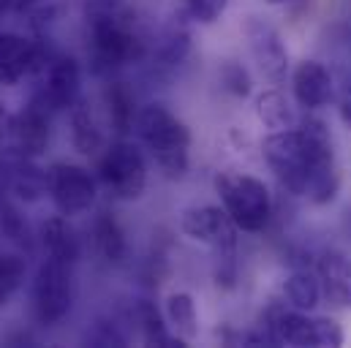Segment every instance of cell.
<instances>
[{
  "mask_svg": "<svg viewBox=\"0 0 351 348\" xmlns=\"http://www.w3.org/2000/svg\"><path fill=\"white\" fill-rule=\"evenodd\" d=\"M221 87L229 92V95H234V98H245V95H251V74L240 66V63H234V60H226L223 66H221Z\"/></svg>",
  "mask_w": 351,
  "mask_h": 348,
  "instance_id": "cell-28",
  "label": "cell"
},
{
  "mask_svg": "<svg viewBox=\"0 0 351 348\" xmlns=\"http://www.w3.org/2000/svg\"><path fill=\"white\" fill-rule=\"evenodd\" d=\"M188 49H191L188 33H185V30H172V33H167L164 41L158 44V49H156V63H153V66H156L158 71H175L177 66L185 60Z\"/></svg>",
  "mask_w": 351,
  "mask_h": 348,
  "instance_id": "cell-27",
  "label": "cell"
},
{
  "mask_svg": "<svg viewBox=\"0 0 351 348\" xmlns=\"http://www.w3.org/2000/svg\"><path fill=\"white\" fill-rule=\"evenodd\" d=\"M283 297H286V305H291L297 310H305V313H313L322 302V286H319L316 272L294 269L283 280Z\"/></svg>",
  "mask_w": 351,
  "mask_h": 348,
  "instance_id": "cell-23",
  "label": "cell"
},
{
  "mask_svg": "<svg viewBox=\"0 0 351 348\" xmlns=\"http://www.w3.org/2000/svg\"><path fill=\"white\" fill-rule=\"evenodd\" d=\"M90 240H93V248L98 253V259L112 264V266H120L128 259V237H125V229L123 223L117 221V215L112 210H101L93 221V229H90Z\"/></svg>",
  "mask_w": 351,
  "mask_h": 348,
  "instance_id": "cell-17",
  "label": "cell"
},
{
  "mask_svg": "<svg viewBox=\"0 0 351 348\" xmlns=\"http://www.w3.org/2000/svg\"><path fill=\"white\" fill-rule=\"evenodd\" d=\"M90 346H125V335L112 321H95V327L88 332Z\"/></svg>",
  "mask_w": 351,
  "mask_h": 348,
  "instance_id": "cell-30",
  "label": "cell"
},
{
  "mask_svg": "<svg viewBox=\"0 0 351 348\" xmlns=\"http://www.w3.org/2000/svg\"><path fill=\"white\" fill-rule=\"evenodd\" d=\"M0 185L25 204L38 201L47 196V172L36 164L33 156L22 153L14 145L0 147Z\"/></svg>",
  "mask_w": 351,
  "mask_h": 348,
  "instance_id": "cell-12",
  "label": "cell"
},
{
  "mask_svg": "<svg viewBox=\"0 0 351 348\" xmlns=\"http://www.w3.org/2000/svg\"><path fill=\"white\" fill-rule=\"evenodd\" d=\"M243 36L248 41V52L267 82L280 85L289 74V49L275 25L262 16H248L243 25Z\"/></svg>",
  "mask_w": 351,
  "mask_h": 348,
  "instance_id": "cell-10",
  "label": "cell"
},
{
  "mask_svg": "<svg viewBox=\"0 0 351 348\" xmlns=\"http://www.w3.org/2000/svg\"><path fill=\"white\" fill-rule=\"evenodd\" d=\"M74 305V264L55 256L38 264L33 277V313L38 324L58 327Z\"/></svg>",
  "mask_w": 351,
  "mask_h": 348,
  "instance_id": "cell-8",
  "label": "cell"
},
{
  "mask_svg": "<svg viewBox=\"0 0 351 348\" xmlns=\"http://www.w3.org/2000/svg\"><path fill=\"white\" fill-rule=\"evenodd\" d=\"M256 117L269 131H283V128H291L300 123L294 106L289 103V98L280 90H264L256 98Z\"/></svg>",
  "mask_w": 351,
  "mask_h": 348,
  "instance_id": "cell-25",
  "label": "cell"
},
{
  "mask_svg": "<svg viewBox=\"0 0 351 348\" xmlns=\"http://www.w3.org/2000/svg\"><path fill=\"white\" fill-rule=\"evenodd\" d=\"M343 226H346V234H349V240H351V207L346 210V218H343Z\"/></svg>",
  "mask_w": 351,
  "mask_h": 348,
  "instance_id": "cell-33",
  "label": "cell"
},
{
  "mask_svg": "<svg viewBox=\"0 0 351 348\" xmlns=\"http://www.w3.org/2000/svg\"><path fill=\"white\" fill-rule=\"evenodd\" d=\"M120 0H95V5H117Z\"/></svg>",
  "mask_w": 351,
  "mask_h": 348,
  "instance_id": "cell-35",
  "label": "cell"
},
{
  "mask_svg": "<svg viewBox=\"0 0 351 348\" xmlns=\"http://www.w3.org/2000/svg\"><path fill=\"white\" fill-rule=\"evenodd\" d=\"M338 114H341V123L351 128V77L341 87V95H338Z\"/></svg>",
  "mask_w": 351,
  "mask_h": 348,
  "instance_id": "cell-31",
  "label": "cell"
},
{
  "mask_svg": "<svg viewBox=\"0 0 351 348\" xmlns=\"http://www.w3.org/2000/svg\"><path fill=\"white\" fill-rule=\"evenodd\" d=\"M98 182L117 201H136L147 190V161L139 145L117 139L98 158Z\"/></svg>",
  "mask_w": 351,
  "mask_h": 348,
  "instance_id": "cell-7",
  "label": "cell"
},
{
  "mask_svg": "<svg viewBox=\"0 0 351 348\" xmlns=\"http://www.w3.org/2000/svg\"><path fill=\"white\" fill-rule=\"evenodd\" d=\"M180 232L215 253V283L221 288H234L237 283V234L240 229L229 212L218 204H193L180 215Z\"/></svg>",
  "mask_w": 351,
  "mask_h": 348,
  "instance_id": "cell-4",
  "label": "cell"
},
{
  "mask_svg": "<svg viewBox=\"0 0 351 348\" xmlns=\"http://www.w3.org/2000/svg\"><path fill=\"white\" fill-rule=\"evenodd\" d=\"M88 55L93 74H112L123 66L139 63L147 55V44L134 22L117 11V5H98L88 22Z\"/></svg>",
  "mask_w": 351,
  "mask_h": 348,
  "instance_id": "cell-2",
  "label": "cell"
},
{
  "mask_svg": "<svg viewBox=\"0 0 351 348\" xmlns=\"http://www.w3.org/2000/svg\"><path fill=\"white\" fill-rule=\"evenodd\" d=\"M0 234L22 251H33V232L16 207V199L0 185Z\"/></svg>",
  "mask_w": 351,
  "mask_h": 348,
  "instance_id": "cell-24",
  "label": "cell"
},
{
  "mask_svg": "<svg viewBox=\"0 0 351 348\" xmlns=\"http://www.w3.org/2000/svg\"><path fill=\"white\" fill-rule=\"evenodd\" d=\"M164 316H167L169 330L180 340L191 343L199 338V310L188 291H172L164 299Z\"/></svg>",
  "mask_w": 351,
  "mask_h": 348,
  "instance_id": "cell-22",
  "label": "cell"
},
{
  "mask_svg": "<svg viewBox=\"0 0 351 348\" xmlns=\"http://www.w3.org/2000/svg\"><path fill=\"white\" fill-rule=\"evenodd\" d=\"M27 275V261L22 253H0V308L11 302V297L22 288Z\"/></svg>",
  "mask_w": 351,
  "mask_h": 348,
  "instance_id": "cell-26",
  "label": "cell"
},
{
  "mask_svg": "<svg viewBox=\"0 0 351 348\" xmlns=\"http://www.w3.org/2000/svg\"><path fill=\"white\" fill-rule=\"evenodd\" d=\"M47 193L60 215L80 218L93 210L98 196V182L85 166L58 161L47 169Z\"/></svg>",
  "mask_w": 351,
  "mask_h": 348,
  "instance_id": "cell-9",
  "label": "cell"
},
{
  "mask_svg": "<svg viewBox=\"0 0 351 348\" xmlns=\"http://www.w3.org/2000/svg\"><path fill=\"white\" fill-rule=\"evenodd\" d=\"M316 277L322 286V299L335 310L351 313V259L343 251H322L316 259Z\"/></svg>",
  "mask_w": 351,
  "mask_h": 348,
  "instance_id": "cell-15",
  "label": "cell"
},
{
  "mask_svg": "<svg viewBox=\"0 0 351 348\" xmlns=\"http://www.w3.org/2000/svg\"><path fill=\"white\" fill-rule=\"evenodd\" d=\"M229 0H188V16L199 25H213L226 11Z\"/></svg>",
  "mask_w": 351,
  "mask_h": 348,
  "instance_id": "cell-29",
  "label": "cell"
},
{
  "mask_svg": "<svg viewBox=\"0 0 351 348\" xmlns=\"http://www.w3.org/2000/svg\"><path fill=\"white\" fill-rule=\"evenodd\" d=\"M36 41L19 33H0V85L11 87L36 69Z\"/></svg>",
  "mask_w": 351,
  "mask_h": 348,
  "instance_id": "cell-16",
  "label": "cell"
},
{
  "mask_svg": "<svg viewBox=\"0 0 351 348\" xmlns=\"http://www.w3.org/2000/svg\"><path fill=\"white\" fill-rule=\"evenodd\" d=\"M134 321H136V330H139L145 346H161V348L188 346L185 340H180L175 332L169 330L164 310H158L156 302H150V299H139L134 305Z\"/></svg>",
  "mask_w": 351,
  "mask_h": 348,
  "instance_id": "cell-21",
  "label": "cell"
},
{
  "mask_svg": "<svg viewBox=\"0 0 351 348\" xmlns=\"http://www.w3.org/2000/svg\"><path fill=\"white\" fill-rule=\"evenodd\" d=\"M41 82L36 90V101H41L52 114L55 112H69L82 95V69L77 58L71 55H55L41 71Z\"/></svg>",
  "mask_w": 351,
  "mask_h": 348,
  "instance_id": "cell-11",
  "label": "cell"
},
{
  "mask_svg": "<svg viewBox=\"0 0 351 348\" xmlns=\"http://www.w3.org/2000/svg\"><path fill=\"white\" fill-rule=\"evenodd\" d=\"M267 5H286V3H294V0H264Z\"/></svg>",
  "mask_w": 351,
  "mask_h": 348,
  "instance_id": "cell-34",
  "label": "cell"
},
{
  "mask_svg": "<svg viewBox=\"0 0 351 348\" xmlns=\"http://www.w3.org/2000/svg\"><path fill=\"white\" fill-rule=\"evenodd\" d=\"M8 11H14V0H0V19H3Z\"/></svg>",
  "mask_w": 351,
  "mask_h": 348,
  "instance_id": "cell-32",
  "label": "cell"
},
{
  "mask_svg": "<svg viewBox=\"0 0 351 348\" xmlns=\"http://www.w3.org/2000/svg\"><path fill=\"white\" fill-rule=\"evenodd\" d=\"M71 218L66 215H52L41 223V232H38V240H41V248L47 256H55V259H63L69 264H77L82 256V240L77 234V229L69 223Z\"/></svg>",
  "mask_w": 351,
  "mask_h": 348,
  "instance_id": "cell-18",
  "label": "cell"
},
{
  "mask_svg": "<svg viewBox=\"0 0 351 348\" xmlns=\"http://www.w3.org/2000/svg\"><path fill=\"white\" fill-rule=\"evenodd\" d=\"M104 101H106L112 131L117 134V139H125L136 128V117H139V109H142V106H136V92L131 90L128 82L112 79L104 90Z\"/></svg>",
  "mask_w": 351,
  "mask_h": 348,
  "instance_id": "cell-19",
  "label": "cell"
},
{
  "mask_svg": "<svg viewBox=\"0 0 351 348\" xmlns=\"http://www.w3.org/2000/svg\"><path fill=\"white\" fill-rule=\"evenodd\" d=\"M134 134L167 179H182L191 166V128L164 103H145Z\"/></svg>",
  "mask_w": 351,
  "mask_h": 348,
  "instance_id": "cell-3",
  "label": "cell"
},
{
  "mask_svg": "<svg viewBox=\"0 0 351 348\" xmlns=\"http://www.w3.org/2000/svg\"><path fill=\"white\" fill-rule=\"evenodd\" d=\"M264 335L269 346L294 348H338L346 332L341 321L327 316H313L291 305H269L264 313Z\"/></svg>",
  "mask_w": 351,
  "mask_h": 348,
  "instance_id": "cell-5",
  "label": "cell"
},
{
  "mask_svg": "<svg viewBox=\"0 0 351 348\" xmlns=\"http://www.w3.org/2000/svg\"><path fill=\"white\" fill-rule=\"evenodd\" d=\"M262 158L291 196L313 207H327L341 190L332 134L324 120L305 117L291 128L269 131L262 139Z\"/></svg>",
  "mask_w": 351,
  "mask_h": 348,
  "instance_id": "cell-1",
  "label": "cell"
},
{
  "mask_svg": "<svg viewBox=\"0 0 351 348\" xmlns=\"http://www.w3.org/2000/svg\"><path fill=\"white\" fill-rule=\"evenodd\" d=\"M5 136H8L5 145H14L33 158L44 156L52 136V112L41 101L30 98L25 109L5 117Z\"/></svg>",
  "mask_w": 351,
  "mask_h": 348,
  "instance_id": "cell-13",
  "label": "cell"
},
{
  "mask_svg": "<svg viewBox=\"0 0 351 348\" xmlns=\"http://www.w3.org/2000/svg\"><path fill=\"white\" fill-rule=\"evenodd\" d=\"M215 193L234 226L245 234H259L272 218V193L267 182L243 172L215 174Z\"/></svg>",
  "mask_w": 351,
  "mask_h": 348,
  "instance_id": "cell-6",
  "label": "cell"
},
{
  "mask_svg": "<svg viewBox=\"0 0 351 348\" xmlns=\"http://www.w3.org/2000/svg\"><path fill=\"white\" fill-rule=\"evenodd\" d=\"M291 95L305 112H319L335 98V79L319 60H300L291 71Z\"/></svg>",
  "mask_w": 351,
  "mask_h": 348,
  "instance_id": "cell-14",
  "label": "cell"
},
{
  "mask_svg": "<svg viewBox=\"0 0 351 348\" xmlns=\"http://www.w3.org/2000/svg\"><path fill=\"white\" fill-rule=\"evenodd\" d=\"M69 131H71V145L80 156H98L104 150V131L88 101L80 98L69 109Z\"/></svg>",
  "mask_w": 351,
  "mask_h": 348,
  "instance_id": "cell-20",
  "label": "cell"
}]
</instances>
